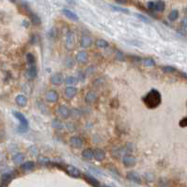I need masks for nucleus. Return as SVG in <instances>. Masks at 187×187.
Returning <instances> with one entry per match:
<instances>
[{
	"mask_svg": "<svg viewBox=\"0 0 187 187\" xmlns=\"http://www.w3.org/2000/svg\"><path fill=\"white\" fill-rule=\"evenodd\" d=\"M52 126L53 128L57 129V130H61V129H63L64 124L60 120H59V118H54L52 120Z\"/></svg>",
	"mask_w": 187,
	"mask_h": 187,
	"instance_id": "b1692460",
	"label": "nucleus"
},
{
	"mask_svg": "<svg viewBox=\"0 0 187 187\" xmlns=\"http://www.w3.org/2000/svg\"><path fill=\"white\" fill-rule=\"evenodd\" d=\"M123 164L127 167H131V166H134L137 164V159L132 154H125L123 157Z\"/></svg>",
	"mask_w": 187,
	"mask_h": 187,
	"instance_id": "423d86ee",
	"label": "nucleus"
},
{
	"mask_svg": "<svg viewBox=\"0 0 187 187\" xmlns=\"http://www.w3.org/2000/svg\"><path fill=\"white\" fill-rule=\"evenodd\" d=\"M178 17H179V11H176V9H173L168 14V20L169 21H175V20L178 19Z\"/></svg>",
	"mask_w": 187,
	"mask_h": 187,
	"instance_id": "2f4dec72",
	"label": "nucleus"
},
{
	"mask_svg": "<svg viewBox=\"0 0 187 187\" xmlns=\"http://www.w3.org/2000/svg\"><path fill=\"white\" fill-rule=\"evenodd\" d=\"M24 158H25V155H24L23 153H16L12 157V160L15 164H21V163L24 161Z\"/></svg>",
	"mask_w": 187,
	"mask_h": 187,
	"instance_id": "c85d7f7f",
	"label": "nucleus"
},
{
	"mask_svg": "<svg viewBox=\"0 0 187 187\" xmlns=\"http://www.w3.org/2000/svg\"><path fill=\"white\" fill-rule=\"evenodd\" d=\"M57 112L63 118H68L70 117V109L66 105H59L57 108Z\"/></svg>",
	"mask_w": 187,
	"mask_h": 187,
	"instance_id": "ddd939ff",
	"label": "nucleus"
},
{
	"mask_svg": "<svg viewBox=\"0 0 187 187\" xmlns=\"http://www.w3.org/2000/svg\"><path fill=\"white\" fill-rule=\"evenodd\" d=\"M92 40L89 36L87 35H82L81 36V40H80V44L81 46L84 47V48H88V47H90L92 45Z\"/></svg>",
	"mask_w": 187,
	"mask_h": 187,
	"instance_id": "9d476101",
	"label": "nucleus"
},
{
	"mask_svg": "<svg viewBox=\"0 0 187 187\" xmlns=\"http://www.w3.org/2000/svg\"><path fill=\"white\" fill-rule=\"evenodd\" d=\"M45 97H46V101L49 102V103H56L59 100V93L56 90L50 89L46 92Z\"/></svg>",
	"mask_w": 187,
	"mask_h": 187,
	"instance_id": "6e6552de",
	"label": "nucleus"
},
{
	"mask_svg": "<svg viewBox=\"0 0 187 187\" xmlns=\"http://www.w3.org/2000/svg\"><path fill=\"white\" fill-rule=\"evenodd\" d=\"M35 167V163L33 161H28L23 163L21 165V169L24 172H28V171H31Z\"/></svg>",
	"mask_w": 187,
	"mask_h": 187,
	"instance_id": "dca6fc26",
	"label": "nucleus"
},
{
	"mask_svg": "<svg viewBox=\"0 0 187 187\" xmlns=\"http://www.w3.org/2000/svg\"><path fill=\"white\" fill-rule=\"evenodd\" d=\"M147 7H148V9H151V11H154L155 1H149V2H148Z\"/></svg>",
	"mask_w": 187,
	"mask_h": 187,
	"instance_id": "a19ab883",
	"label": "nucleus"
},
{
	"mask_svg": "<svg viewBox=\"0 0 187 187\" xmlns=\"http://www.w3.org/2000/svg\"><path fill=\"white\" fill-rule=\"evenodd\" d=\"M65 170L68 173V175H70L71 177H73V178H80V176H81V171L74 165H66Z\"/></svg>",
	"mask_w": 187,
	"mask_h": 187,
	"instance_id": "7ed1b4c3",
	"label": "nucleus"
},
{
	"mask_svg": "<svg viewBox=\"0 0 187 187\" xmlns=\"http://www.w3.org/2000/svg\"><path fill=\"white\" fill-rule=\"evenodd\" d=\"M62 13L67 17L68 19L72 20V21H74V22H77V21H78V16H77L73 11H70V9H62Z\"/></svg>",
	"mask_w": 187,
	"mask_h": 187,
	"instance_id": "2eb2a0df",
	"label": "nucleus"
},
{
	"mask_svg": "<svg viewBox=\"0 0 187 187\" xmlns=\"http://www.w3.org/2000/svg\"><path fill=\"white\" fill-rule=\"evenodd\" d=\"M70 117H72L73 120H78V118H81V111L76 109V108L71 109L70 110Z\"/></svg>",
	"mask_w": 187,
	"mask_h": 187,
	"instance_id": "bb28decb",
	"label": "nucleus"
},
{
	"mask_svg": "<svg viewBox=\"0 0 187 187\" xmlns=\"http://www.w3.org/2000/svg\"><path fill=\"white\" fill-rule=\"evenodd\" d=\"M65 83L68 84V85H71V86H73V85H75L77 84L78 82V79L76 77H74V76H68L65 78Z\"/></svg>",
	"mask_w": 187,
	"mask_h": 187,
	"instance_id": "c756f323",
	"label": "nucleus"
},
{
	"mask_svg": "<svg viewBox=\"0 0 187 187\" xmlns=\"http://www.w3.org/2000/svg\"><path fill=\"white\" fill-rule=\"evenodd\" d=\"M38 163H40V165H49L51 161H50V159L49 158H47V157H43V156H40V157L38 158Z\"/></svg>",
	"mask_w": 187,
	"mask_h": 187,
	"instance_id": "f704fd0d",
	"label": "nucleus"
},
{
	"mask_svg": "<svg viewBox=\"0 0 187 187\" xmlns=\"http://www.w3.org/2000/svg\"><path fill=\"white\" fill-rule=\"evenodd\" d=\"M112 9H114L116 11H120L122 13H129V11L126 9H123V8H120V7H117V6H112Z\"/></svg>",
	"mask_w": 187,
	"mask_h": 187,
	"instance_id": "e433bc0d",
	"label": "nucleus"
},
{
	"mask_svg": "<svg viewBox=\"0 0 187 187\" xmlns=\"http://www.w3.org/2000/svg\"><path fill=\"white\" fill-rule=\"evenodd\" d=\"M97 100H98V95L94 90L87 91L86 96H85V101L88 104H92L94 103H96Z\"/></svg>",
	"mask_w": 187,
	"mask_h": 187,
	"instance_id": "20e7f679",
	"label": "nucleus"
},
{
	"mask_svg": "<svg viewBox=\"0 0 187 187\" xmlns=\"http://www.w3.org/2000/svg\"><path fill=\"white\" fill-rule=\"evenodd\" d=\"M111 106L112 107H114V108H118V100L117 99V98H114L113 100L111 101Z\"/></svg>",
	"mask_w": 187,
	"mask_h": 187,
	"instance_id": "ea45409f",
	"label": "nucleus"
},
{
	"mask_svg": "<svg viewBox=\"0 0 187 187\" xmlns=\"http://www.w3.org/2000/svg\"><path fill=\"white\" fill-rule=\"evenodd\" d=\"M143 103L149 109H154L161 104L162 96L157 89H151L143 97Z\"/></svg>",
	"mask_w": 187,
	"mask_h": 187,
	"instance_id": "f257e3e1",
	"label": "nucleus"
},
{
	"mask_svg": "<svg viewBox=\"0 0 187 187\" xmlns=\"http://www.w3.org/2000/svg\"><path fill=\"white\" fill-rule=\"evenodd\" d=\"M74 46V35L73 32H68L65 40V47L68 50H72Z\"/></svg>",
	"mask_w": 187,
	"mask_h": 187,
	"instance_id": "0eeeda50",
	"label": "nucleus"
},
{
	"mask_svg": "<svg viewBox=\"0 0 187 187\" xmlns=\"http://www.w3.org/2000/svg\"><path fill=\"white\" fill-rule=\"evenodd\" d=\"M64 77L61 73H57L55 74H53L50 78V82L52 83L54 86H60L61 84L64 82Z\"/></svg>",
	"mask_w": 187,
	"mask_h": 187,
	"instance_id": "39448f33",
	"label": "nucleus"
},
{
	"mask_svg": "<svg viewBox=\"0 0 187 187\" xmlns=\"http://www.w3.org/2000/svg\"><path fill=\"white\" fill-rule=\"evenodd\" d=\"M180 126L181 127H187V117L186 118H183L182 120L179 122Z\"/></svg>",
	"mask_w": 187,
	"mask_h": 187,
	"instance_id": "37998d69",
	"label": "nucleus"
},
{
	"mask_svg": "<svg viewBox=\"0 0 187 187\" xmlns=\"http://www.w3.org/2000/svg\"><path fill=\"white\" fill-rule=\"evenodd\" d=\"M182 25L184 26V28H187V17H184L182 21Z\"/></svg>",
	"mask_w": 187,
	"mask_h": 187,
	"instance_id": "a18cd8bd",
	"label": "nucleus"
},
{
	"mask_svg": "<svg viewBox=\"0 0 187 187\" xmlns=\"http://www.w3.org/2000/svg\"><path fill=\"white\" fill-rule=\"evenodd\" d=\"M65 66L67 68H69V69H72L74 66V59H73L72 57H66L65 59Z\"/></svg>",
	"mask_w": 187,
	"mask_h": 187,
	"instance_id": "7c9ffc66",
	"label": "nucleus"
},
{
	"mask_svg": "<svg viewBox=\"0 0 187 187\" xmlns=\"http://www.w3.org/2000/svg\"><path fill=\"white\" fill-rule=\"evenodd\" d=\"M95 44H96V46L98 47V48H101V49H105V48H107V47L109 46V43H108V42H106V40H103V39L97 40L96 42H95Z\"/></svg>",
	"mask_w": 187,
	"mask_h": 187,
	"instance_id": "5701e85b",
	"label": "nucleus"
},
{
	"mask_svg": "<svg viewBox=\"0 0 187 187\" xmlns=\"http://www.w3.org/2000/svg\"><path fill=\"white\" fill-rule=\"evenodd\" d=\"M127 179L129 181L134 182L135 183H141V178L137 172H133V171L129 172L127 174Z\"/></svg>",
	"mask_w": 187,
	"mask_h": 187,
	"instance_id": "a211bd4d",
	"label": "nucleus"
},
{
	"mask_svg": "<svg viewBox=\"0 0 187 187\" xmlns=\"http://www.w3.org/2000/svg\"><path fill=\"white\" fill-rule=\"evenodd\" d=\"M38 104V107L40 111L44 112V113H48V107L46 106V104L43 102H40V100H38V104Z\"/></svg>",
	"mask_w": 187,
	"mask_h": 187,
	"instance_id": "473e14b6",
	"label": "nucleus"
},
{
	"mask_svg": "<svg viewBox=\"0 0 187 187\" xmlns=\"http://www.w3.org/2000/svg\"><path fill=\"white\" fill-rule=\"evenodd\" d=\"M66 127H67V129L70 132H74V131H75V126H74V124L73 123V122H67V123H66Z\"/></svg>",
	"mask_w": 187,
	"mask_h": 187,
	"instance_id": "4c0bfd02",
	"label": "nucleus"
},
{
	"mask_svg": "<svg viewBox=\"0 0 187 187\" xmlns=\"http://www.w3.org/2000/svg\"><path fill=\"white\" fill-rule=\"evenodd\" d=\"M37 73H38V70H37V66L35 65H31L29 66V68L26 71V76L29 80H33L34 78H36Z\"/></svg>",
	"mask_w": 187,
	"mask_h": 187,
	"instance_id": "f8f14e48",
	"label": "nucleus"
},
{
	"mask_svg": "<svg viewBox=\"0 0 187 187\" xmlns=\"http://www.w3.org/2000/svg\"><path fill=\"white\" fill-rule=\"evenodd\" d=\"M116 59H117L118 60L124 61V60H125V56L123 55V53L118 52V53H117V56H116Z\"/></svg>",
	"mask_w": 187,
	"mask_h": 187,
	"instance_id": "58836bf2",
	"label": "nucleus"
},
{
	"mask_svg": "<svg viewBox=\"0 0 187 187\" xmlns=\"http://www.w3.org/2000/svg\"><path fill=\"white\" fill-rule=\"evenodd\" d=\"M116 2H118V4H126L128 3V0H116Z\"/></svg>",
	"mask_w": 187,
	"mask_h": 187,
	"instance_id": "49530a36",
	"label": "nucleus"
},
{
	"mask_svg": "<svg viewBox=\"0 0 187 187\" xmlns=\"http://www.w3.org/2000/svg\"><path fill=\"white\" fill-rule=\"evenodd\" d=\"M13 115L20 121V126L18 128V131L21 133H26L28 130V120H26L25 115L22 114L21 112H17V111L13 112Z\"/></svg>",
	"mask_w": 187,
	"mask_h": 187,
	"instance_id": "f03ea898",
	"label": "nucleus"
},
{
	"mask_svg": "<svg viewBox=\"0 0 187 187\" xmlns=\"http://www.w3.org/2000/svg\"><path fill=\"white\" fill-rule=\"evenodd\" d=\"M102 187H110V186H107V185H103Z\"/></svg>",
	"mask_w": 187,
	"mask_h": 187,
	"instance_id": "de8ad7c7",
	"label": "nucleus"
},
{
	"mask_svg": "<svg viewBox=\"0 0 187 187\" xmlns=\"http://www.w3.org/2000/svg\"><path fill=\"white\" fill-rule=\"evenodd\" d=\"M94 158L97 161H103L105 159V152L101 149H95L94 151Z\"/></svg>",
	"mask_w": 187,
	"mask_h": 187,
	"instance_id": "6ab92c4d",
	"label": "nucleus"
},
{
	"mask_svg": "<svg viewBox=\"0 0 187 187\" xmlns=\"http://www.w3.org/2000/svg\"><path fill=\"white\" fill-rule=\"evenodd\" d=\"M137 17L138 19H140L141 21H143V22H145V23H149V20L147 18L146 16H144V15H141V14H137Z\"/></svg>",
	"mask_w": 187,
	"mask_h": 187,
	"instance_id": "79ce46f5",
	"label": "nucleus"
},
{
	"mask_svg": "<svg viewBox=\"0 0 187 187\" xmlns=\"http://www.w3.org/2000/svg\"><path fill=\"white\" fill-rule=\"evenodd\" d=\"M70 144L74 149H80L83 146V141L79 137H73L70 139Z\"/></svg>",
	"mask_w": 187,
	"mask_h": 187,
	"instance_id": "9b49d317",
	"label": "nucleus"
},
{
	"mask_svg": "<svg viewBox=\"0 0 187 187\" xmlns=\"http://www.w3.org/2000/svg\"><path fill=\"white\" fill-rule=\"evenodd\" d=\"M85 180L89 183V184L91 186H93V187H100V182L99 181L96 179V178H94L93 176H91L89 174H85Z\"/></svg>",
	"mask_w": 187,
	"mask_h": 187,
	"instance_id": "4468645a",
	"label": "nucleus"
},
{
	"mask_svg": "<svg viewBox=\"0 0 187 187\" xmlns=\"http://www.w3.org/2000/svg\"><path fill=\"white\" fill-rule=\"evenodd\" d=\"M88 59V56L86 52L84 51H81L76 55V61L80 64H85Z\"/></svg>",
	"mask_w": 187,
	"mask_h": 187,
	"instance_id": "f3484780",
	"label": "nucleus"
},
{
	"mask_svg": "<svg viewBox=\"0 0 187 187\" xmlns=\"http://www.w3.org/2000/svg\"><path fill=\"white\" fill-rule=\"evenodd\" d=\"M15 103L20 105V106H25V105L28 104V98H26L25 95L20 94L15 98Z\"/></svg>",
	"mask_w": 187,
	"mask_h": 187,
	"instance_id": "aec40b11",
	"label": "nucleus"
},
{
	"mask_svg": "<svg viewBox=\"0 0 187 187\" xmlns=\"http://www.w3.org/2000/svg\"><path fill=\"white\" fill-rule=\"evenodd\" d=\"M185 11H186V12H187V7H186V9H185Z\"/></svg>",
	"mask_w": 187,
	"mask_h": 187,
	"instance_id": "09e8293b",
	"label": "nucleus"
},
{
	"mask_svg": "<svg viewBox=\"0 0 187 187\" xmlns=\"http://www.w3.org/2000/svg\"><path fill=\"white\" fill-rule=\"evenodd\" d=\"M142 63L146 67H154L156 65L155 60L153 59H151V57H147V59H142Z\"/></svg>",
	"mask_w": 187,
	"mask_h": 187,
	"instance_id": "a878e982",
	"label": "nucleus"
},
{
	"mask_svg": "<svg viewBox=\"0 0 187 187\" xmlns=\"http://www.w3.org/2000/svg\"><path fill=\"white\" fill-rule=\"evenodd\" d=\"M48 37L50 39H55L57 37V30L56 28H52L48 32Z\"/></svg>",
	"mask_w": 187,
	"mask_h": 187,
	"instance_id": "c9c22d12",
	"label": "nucleus"
},
{
	"mask_svg": "<svg viewBox=\"0 0 187 187\" xmlns=\"http://www.w3.org/2000/svg\"><path fill=\"white\" fill-rule=\"evenodd\" d=\"M165 4L164 1H162V0H157V1H155L154 11L161 12V11H165Z\"/></svg>",
	"mask_w": 187,
	"mask_h": 187,
	"instance_id": "4be33fe9",
	"label": "nucleus"
},
{
	"mask_svg": "<svg viewBox=\"0 0 187 187\" xmlns=\"http://www.w3.org/2000/svg\"><path fill=\"white\" fill-rule=\"evenodd\" d=\"M82 157L86 160H91L94 158V152L92 149H86L82 151Z\"/></svg>",
	"mask_w": 187,
	"mask_h": 187,
	"instance_id": "412c9836",
	"label": "nucleus"
},
{
	"mask_svg": "<svg viewBox=\"0 0 187 187\" xmlns=\"http://www.w3.org/2000/svg\"><path fill=\"white\" fill-rule=\"evenodd\" d=\"M26 62H28V64L29 66L35 65V64H36V59H35V56H34L33 54L28 53V54H26Z\"/></svg>",
	"mask_w": 187,
	"mask_h": 187,
	"instance_id": "cd10ccee",
	"label": "nucleus"
},
{
	"mask_svg": "<svg viewBox=\"0 0 187 187\" xmlns=\"http://www.w3.org/2000/svg\"><path fill=\"white\" fill-rule=\"evenodd\" d=\"M64 94H65V97L68 99H73V98L77 94V88L73 86H69L65 88L64 90Z\"/></svg>",
	"mask_w": 187,
	"mask_h": 187,
	"instance_id": "1a4fd4ad",
	"label": "nucleus"
},
{
	"mask_svg": "<svg viewBox=\"0 0 187 187\" xmlns=\"http://www.w3.org/2000/svg\"><path fill=\"white\" fill-rule=\"evenodd\" d=\"M162 71L165 73H175L177 70L172 66H164L162 67Z\"/></svg>",
	"mask_w": 187,
	"mask_h": 187,
	"instance_id": "72a5a7b5",
	"label": "nucleus"
},
{
	"mask_svg": "<svg viewBox=\"0 0 187 187\" xmlns=\"http://www.w3.org/2000/svg\"><path fill=\"white\" fill-rule=\"evenodd\" d=\"M78 80H81L83 82V81H85V79H86V73H84L82 72H79L78 73V78H77Z\"/></svg>",
	"mask_w": 187,
	"mask_h": 187,
	"instance_id": "c03bdc74",
	"label": "nucleus"
},
{
	"mask_svg": "<svg viewBox=\"0 0 187 187\" xmlns=\"http://www.w3.org/2000/svg\"><path fill=\"white\" fill-rule=\"evenodd\" d=\"M28 17H29V19L31 20V22L35 26H39V25H40V23H42V21H40V18L36 14L35 12H32Z\"/></svg>",
	"mask_w": 187,
	"mask_h": 187,
	"instance_id": "393cba45",
	"label": "nucleus"
}]
</instances>
